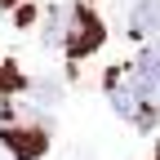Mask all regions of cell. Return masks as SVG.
<instances>
[{
	"instance_id": "1",
	"label": "cell",
	"mask_w": 160,
	"mask_h": 160,
	"mask_svg": "<svg viewBox=\"0 0 160 160\" xmlns=\"http://www.w3.org/2000/svg\"><path fill=\"white\" fill-rule=\"evenodd\" d=\"M102 45V22L89 13V9H71V27H67V53L71 58H85Z\"/></svg>"
},
{
	"instance_id": "2",
	"label": "cell",
	"mask_w": 160,
	"mask_h": 160,
	"mask_svg": "<svg viewBox=\"0 0 160 160\" xmlns=\"http://www.w3.org/2000/svg\"><path fill=\"white\" fill-rule=\"evenodd\" d=\"M138 102H142V116H156L160 111V58H142L138 62V76L129 80Z\"/></svg>"
},
{
	"instance_id": "3",
	"label": "cell",
	"mask_w": 160,
	"mask_h": 160,
	"mask_svg": "<svg viewBox=\"0 0 160 160\" xmlns=\"http://www.w3.org/2000/svg\"><path fill=\"white\" fill-rule=\"evenodd\" d=\"M5 147L13 151V160H36V156H45L49 138L40 129H5Z\"/></svg>"
},
{
	"instance_id": "4",
	"label": "cell",
	"mask_w": 160,
	"mask_h": 160,
	"mask_svg": "<svg viewBox=\"0 0 160 160\" xmlns=\"http://www.w3.org/2000/svg\"><path fill=\"white\" fill-rule=\"evenodd\" d=\"M129 27L138 40H156L160 36V0H138L129 13Z\"/></svg>"
}]
</instances>
